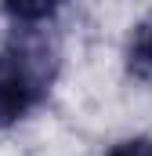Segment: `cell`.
<instances>
[{
    "label": "cell",
    "instance_id": "1",
    "mask_svg": "<svg viewBox=\"0 0 152 156\" xmlns=\"http://www.w3.org/2000/svg\"><path fill=\"white\" fill-rule=\"evenodd\" d=\"M62 73L58 44L43 26H15L0 44V131L18 127L47 105Z\"/></svg>",
    "mask_w": 152,
    "mask_h": 156
},
{
    "label": "cell",
    "instance_id": "2",
    "mask_svg": "<svg viewBox=\"0 0 152 156\" xmlns=\"http://www.w3.org/2000/svg\"><path fill=\"white\" fill-rule=\"evenodd\" d=\"M127 73L134 80L152 83V15L138 22V29L127 40Z\"/></svg>",
    "mask_w": 152,
    "mask_h": 156
},
{
    "label": "cell",
    "instance_id": "3",
    "mask_svg": "<svg viewBox=\"0 0 152 156\" xmlns=\"http://www.w3.org/2000/svg\"><path fill=\"white\" fill-rule=\"evenodd\" d=\"M65 0H0V11L15 26H47L58 18Z\"/></svg>",
    "mask_w": 152,
    "mask_h": 156
},
{
    "label": "cell",
    "instance_id": "4",
    "mask_svg": "<svg viewBox=\"0 0 152 156\" xmlns=\"http://www.w3.org/2000/svg\"><path fill=\"white\" fill-rule=\"evenodd\" d=\"M102 156H152V134H127V138H116Z\"/></svg>",
    "mask_w": 152,
    "mask_h": 156
}]
</instances>
